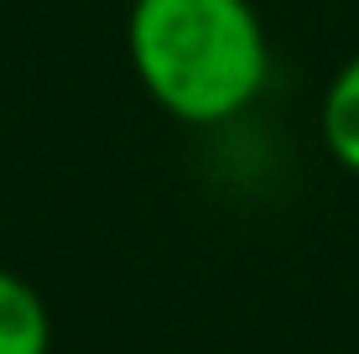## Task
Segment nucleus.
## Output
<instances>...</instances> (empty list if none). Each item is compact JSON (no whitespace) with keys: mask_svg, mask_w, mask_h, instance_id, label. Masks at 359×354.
<instances>
[{"mask_svg":"<svg viewBox=\"0 0 359 354\" xmlns=\"http://www.w3.org/2000/svg\"><path fill=\"white\" fill-rule=\"evenodd\" d=\"M126 57L146 100L193 130L234 125L271 83L255 0H126Z\"/></svg>","mask_w":359,"mask_h":354,"instance_id":"1","label":"nucleus"},{"mask_svg":"<svg viewBox=\"0 0 359 354\" xmlns=\"http://www.w3.org/2000/svg\"><path fill=\"white\" fill-rule=\"evenodd\" d=\"M0 354H53L47 297L6 266H0Z\"/></svg>","mask_w":359,"mask_h":354,"instance_id":"2","label":"nucleus"},{"mask_svg":"<svg viewBox=\"0 0 359 354\" xmlns=\"http://www.w3.org/2000/svg\"><path fill=\"white\" fill-rule=\"evenodd\" d=\"M318 136L333 162L349 177H359V53L339 63V73L328 79L323 104H318Z\"/></svg>","mask_w":359,"mask_h":354,"instance_id":"3","label":"nucleus"}]
</instances>
